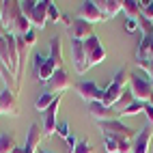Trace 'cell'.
I'll return each mask as SVG.
<instances>
[{
  "mask_svg": "<svg viewBox=\"0 0 153 153\" xmlns=\"http://www.w3.org/2000/svg\"><path fill=\"white\" fill-rule=\"evenodd\" d=\"M99 129L104 131V138H119V140H134L136 134L134 129L123 125L119 119L114 121H106V123H99Z\"/></svg>",
  "mask_w": 153,
  "mask_h": 153,
  "instance_id": "1",
  "label": "cell"
},
{
  "mask_svg": "<svg viewBox=\"0 0 153 153\" xmlns=\"http://www.w3.org/2000/svg\"><path fill=\"white\" fill-rule=\"evenodd\" d=\"M84 52H86V58H88V65L91 67H95V65H99V63H104V60H106V50H104V45H101L97 35L88 37L84 41Z\"/></svg>",
  "mask_w": 153,
  "mask_h": 153,
  "instance_id": "2",
  "label": "cell"
},
{
  "mask_svg": "<svg viewBox=\"0 0 153 153\" xmlns=\"http://www.w3.org/2000/svg\"><path fill=\"white\" fill-rule=\"evenodd\" d=\"M69 88H71V78L65 69H56V74L45 82V93H52V95H63Z\"/></svg>",
  "mask_w": 153,
  "mask_h": 153,
  "instance_id": "3",
  "label": "cell"
},
{
  "mask_svg": "<svg viewBox=\"0 0 153 153\" xmlns=\"http://www.w3.org/2000/svg\"><path fill=\"white\" fill-rule=\"evenodd\" d=\"M71 63H74L78 76H84L86 71L91 69L88 58H86V52H84V43H82V41H74V39H71Z\"/></svg>",
  "mask_w": 153,
  "mask_h": 153,
  "instance_id": "4",
  "label": "cell"
},
{
  "mask_svg": "<svg viewBox=\"0 0 153 153\" xmlns=\"http://www.w3.org/2000/svg\"><path fill=\"white\" fill-rule=\"evenodd\" d=\"M129 91L134 93V99H136V101L147 104L149 95L153 93V86H151L149 80L140 78V76H136V74H131V78H129Z\"/></svg>",
  "mask_w": 153,
  "mask_h": 153,
  "instance_id": "5",
  "label": "cell"
},
{
  "mask_svg": "<svg viewBox=\"0 0 153 153\" xmlns=\"http://www.w3.org/2000/svg\"><path fill=\"white\" fill-rule=\"evenodd\" d=\"M19 17H22V4H19L17 0H4V11H2L0 22L7 28V33L13 30V26H15V22Z\"/></svg>",
  "mask_w": 153,
  "mask_h": 153,
  "instance_id": "6",
  "label": "cell"
},
{
  "mask_svg": "<svg viewBox=\"0 0 153 153\" xmlns=\"http://www.w3.org/2000/svg\"><path fill=\"white\" fill-rule=\"evenodd\" d=\"M60 99H63V95H58L54 104L43 112V121H41V125H43V136H45V138H50V136H54V134H56V127H58L56 114H58V104H60Z\"/></svg>",
  "mask_w": 153,
  "mask_h": 153,
  "instance_id": "7",
  "label": "cell"
},
{
  "mask_svg": "<svg viewBox=\"0 0 153 153\" xmlns=\"http://www.w3.org/2000/svg\"><path fill=\"white\" fill-rule=\"evenodd\" d=\"M78 19H84V22H88V24H101V22H106L104 15H101V11L95 4V0H84V2L80 4Z\"/></svg>",
  "mask_w": 153,
  "mask_h": 153,
  "instance_id": "8",
  "label": "cell"
},
{
  "mask_svg": "<svg viewBox=\"0 0 153 153\" xmlns=\"http://www.w3.org/2000/svg\"><path fill=\"white\" fill-rule=\"evenodd\" d=\"M0 114H7V117H17L19 114L17 95L11 88H7V86L0 91Z\"/></svg>",
  "mask_w": 153,
  "mask_h": 153,
  "instance_id": "9",
  "label": "cell"
},
{
  "mask_svg": "<svg viewBox=\"0 0 153 153\" xmlns=\"http://www.w3.org/2000/svg\"><path fill=\"white\" fill-rule=\"evenodd\" d=\"M151 142H153V127L147 125L136 134L134 140H131V153H149L151 151Z\"/></svg>",
  "mask_w": 153,
  "mask_h": 153,
  "instance_id": "10",
  "label": "cell"
},
{
  "mask_svg": "<svg viewBox=\"0 0 153 153\" xmlns=\"http://www.w3.org/2000/svg\"><path fill=\"white\" fill-rule=\"evenodd\" d=\"M69 35H71V39L74 41H86L88 37H93L95 33H93V24H88V22H84V19H74L71 22V28H69Z\"/></svg>",
  "mask_w": 153,
  "mask_h": 153,
  "instance_id": "11",
  "label": "cell"
},
{
  "mask_svg": "<svg viewBox=\"0 0 153 153\" xmlns=\"http://www.w3.org/2000/svg\"><path fill=\"white\" fill-rule=\"evenodd\" d=\"M88 114L97 119L99 123H106V121H114L119 119V114L112 108H108L106 104H101V101H93V104H88Z\"/></svg>",
  "mask_w": 153,
  "mask_h": 153,
  "instance_id": "12",
  "label": "cell"
},
{
  "mask_svg": "<svg viewBox=\"0 0 153 153\" xmlns=\"http://www.w3.org/2000/svg\"><path fill=\"white\" fill-rule=\"evenodd\" d=\"M43 138V125L41 123H33L28 129V136L24 142V151L26 153H39V142Z\"/></svg>",
  "mask_w": 153,
  "mask_h": 153,
  "instance_id": "13",
  "label": "cell"
},
{
  "mask_svg": "<svg viewBox=\"0 0 153 153\" xmlns=\"http://www.w3.org/2000/svg\"><path fill=\"white\" fill-rule=\"evenodd\" d=\"M76 93L82 97L84 101L93 104V101H101V88L95 82H78L76 84Z\"/></svg>",
  "mask_w": 153,
  "mask_h": 153,
  "instance_id": "14",
  "label": "cell"
},
{
  "mask_svg": "<svg viewBox=\"0 0 153 153\" xmlns=\"http://www.w3.org/2000/svg\"><path fill=\"white\" fill-rule=\"evenodd\" d=\"M35 74H37V80L39 82H48L50 78L56 74V67L50 58H41V54H37V63H35Z\"/></svg>",
  "mask_w": 153,
  "mask_h": 153,
  "instance_id": "15",
  "label": "cell"
},
{
  "mask_svg": "<svg viewBox=\"0 0 153 153\" xmlns=\"http://www.w3.org/2000/svg\"><path fill=\"white\" fill-rule=\"evenodd\" d=\"M97 9L101 11V15H104V19L108 22V19H112L117 13L123 11V0H95Z\"/></svg>",
  "mask_w": 153,
  "mask_h": 153,
  "instance_id": "16",
  "label": "cell"
},
{
  "mask_svg": "<svg viewBox=\"0 0 153 153\" xmlns=\"http://www.w3.org/2000/svg\"><path fill=\"white\" fill-rule=\"evenodd\" d=\"M136 63H153V37L151 35H145L140 39Z\"/></svg>",
  "mask_w": 153,
  "mask_h": 153,
  "instance_id": "17",
  "label": "cell"
},
{
  "mask_svg": "<svg viewBox=\"0 0 153 153\" xmlns=\"http://www.w3.org/2000/svg\"><path fill=\"white\" fill-rule=\"evenodd\" d=\"M123 91H125V88H121V86H117L114 82H110L106 88H101V104H106L108 108H114L117 101L121 99V95H123Z\"/></svg>",
  "mask_w": 153,
  "mask_h": 153,
  "instance_id": "18",
  "label": "cell"
},
{
  "mask_svg": "<svg viewBox=\"0 0 153 153\" xmlns=\"http://www.w3.org/2000/svg\"><path fill=\"white\" fill-rule=\"evenodd\" d=\"M50 60L54 63L56 69H63V43H60L58 37H52V41H50Z\"/></svg>",
  "mask_w": 153,
  "mask_h": 153,
  "instance_id": "19",
  "label": "cell"
},
{
  "mask_svg": "<svg viewBox=\"0 0 153 153\" xmlns=\"http://www.w3.org/2000/svg\"><path fill=\"white\" fill-rule=\"evenodd\" d=\"M45 22H48V0H41V2H37V7H35L33 28L43 30V28H45Z\"/></svg>",
  "mask_w": 153,
  "mask_h": 153,
  "instance_id": "20",
  "label": "cell"
},
{
  "mask_svg": "<svg viewBox=\"0 0 153 153\" xmlns=\"http://www.w3.org/2000/svg\"><path fill=\"white\" fill-rule=\"evenodd\" d=\"M56 97H58V95H52V93H41V95L35 99V110L43 114V112H45L50 106H52L54 101H56Z\"/></svg>",
  "mask_w": 153,
  "mask_h": 153,
  "instance_id": "21",
  "label": "cell"
},
{
  "mask_svg": "<svg viewBox=\"0 0 153 153\" xmlns=\"http://www.w3.org/2000/svg\"><path fill=\"white\" fill-rule=\"evenodd\" d=\"M30 30H33V24H30V19H26V17L22 15V17H19L17 22H15L13 30H11L9 35H15V37H19V39H22V37H26V35L30 33Z\"/></svg>",
  "mask_w": 153,
  "mask_h": 153,
  "instance_id": "22",
  "label": "cell"
},
{
  "mask_svg": "<svg viewBox=\"0 0 153 153\" xmlns=\"http://www.w3.org/2000/svg\"><path fill=\"white\" fill-rule=\"evenodd\" d=\"M134 101H136V99H134V93H131L129 88H125V91H123V95H121V99L117 101V106L112 108V110H114L117 114H121V112H123V110H125L127 106H131Z\"/></svg>",
  "mask_w": 153,
  "mask_h": 153,
  "instance_id": "23",
  "label": "cell"
},
{
  "mask_svg": "<svg viewBox=\"0 0 153 153\" xmlns=\"http://www.w3.org/2000/svg\"><path fill=\"white\" fill-rule=\"evenodd\" d=\"M123 13L127 15V19H138L140 17V2H136V0H123Z\"/></svg>",
  "mask_w": 153,
  "mask_h": 153,
  "instance_id": "24",
  "label": "cell"
},
{
  "mask_svg": "<svg viewBox=\"0 0 153 153\" xmlns=\"http://www.w3.org/2000/svg\"><path fill=\"white\" fill-rule=\"evenodd\" d=\"M17 149V142L13 134H0V153H13Z\"/></svg>",
  "mask_w": 153,
  "mask_h": 153,
  "instance_id": "25",
  "label": "cell"
},
{
  "mask_svg": "<svg viewBox=\"0 0 153 153\" xmlns=\"http://www.w3.org/2000/svg\"><path fill=\"white\" fill-rule=\"evenodd\" d=\"M129 78H131V74H129V71L123 67V69H119L117 74H114V80H112V82H114L117 86H121V88H127V82H129Z\"/></svg>",
  "mask_w": 153,
  "mask_h": 153,
  "instance_id": "26",
  "label": "cell"
},
{
  "mask_svg": "<svg viewBox=\"0 0 153 153\" xmlns=\"http://www.w3.org/2000/svg\"><path fill=\"white\" fill-rule=\"evenodd\" d=\"M22 4V15L26 19H30V24H33V15H35V7H37V0H24Z\"/></svg>",
  "mask_w": 153,
  "mask_h": 153,
  "instance_id": "27",
  "label": "cell"
},
{
  "mask_svg": "<svg viewBox=\"0 0 153 153\" xmlns=\"http://www.w3.org/2000/svg\"><path fill=\"white\" fill-rule=\"evenodd\" d=\"M142 110H145V104H142V101H134V104L127 106L119 117H136V114H142Z\"/></svg>",
  "mask_w": 153,
  "mask_h": 153,
  "instance_id": "28",
  "label": "cell"
},
{
  "mask_svg": "<svg viewBox=\"0 0 153 153\" xmlns=\"http://www.w3.org/2000/svg\"><path fill=\"white\" fill-rule=\"evenodd\" d=\"M48 19L54 22V24H58V19H63V13L58 11V7L52 2V0H48Z\"/></svg>",
  "mask_w": 153,
  "mask_h": 153,
  "instance_id": "29",
  "label": "cell"
},
{
  "mask_svg": "<svg viewBox=\"0 0 153 153\" xmlns=\"http://www.w3.org/2000/svg\"><path fill=\"white\" fill-rule=\"evenodd\" d=\"M69 153H93V147L88 145V140H78L76 147L71 149Z\"/></svg>",
  "mask_w": 153,
  "mask_h": 153,
  "instance_id": "30",
  "label": "cell"
},
{
  "mask_svg": "<svg viewBox=\"0 0 153 153\" xmlns=\"http://www.w3.org/2000/svg\"><path fill=\"white\" fill-rule=\"evenodd\" d=\"M119 138H104V149L106 153H119Z\"/></svg>",
  "mask_w": 153,
  "mask_h": 153,
  "instance_id": "31",
  "label": "cell"
},
{
  "mask_svg": "<svg viewBox=\"0 0 153 153\" xmlns=\"http://www.w3.org/2000/svg\"><path fill=\"white\" fill-rule=\"evenodd\" d=\"M22 39H24V43H26L28 50H33V48L37 45V33H35V30H30V33H28L26 37H22Z\"/></svg>",
  "mask_w": 153,
  "mask_h": 153,
  "instance_id": "32",
  "label": "cell"
},
{
  "mask_svg": "<svg viewBox=\"0 0 153 153\" xmlns=\"http://www.w3.org/2000/svg\"><path fill=\"white\" fill-rule=\"evenodd\" d=\"M56 134H58L60 138L67 140V138H69V125H67V123H60V125L56 127Z\"/></svg>",
  "mask_w": 153,
  "mask_h": 153,
  "instance_id": "33",
  "label": "cell"
},
{
  "mask_svg": "<svg viewBox=\"0 0 153 153\" xmlns=\"http://www.w3.org/2000/svg\"><path fill=\"white\" fill-rule=\"evenodd\" d=\"M140 69H145L147 71V74H149V80H151V82H153V63H136Z\"/></svg>",
  "mask_w": 153,
  "mask_h": 153,
  "instance_id": "34",
  "label": "cell"
},
{
  "mask_svg": "<svg viewBox=\"0 0 153 153\" xmlns=\"http://www.w3.org/2000/svg\"><path fill=\"white\" fill-rule=\"evenodd\" d=\"M136 28H138L136 19H125V30H127V33H136Z\"/></svg>",
  "mask_w": 153,
  "mask_h": 153,
  "instance_id": "35",
  "label": "cell"
},
{
  "mask_svg": "<svg viewBox=\"0 0 153 153\" xmlns=\"http://www.w3.org/2000/svg\"><path fill=\"white\" fill-rule=\"evenodd\" d=\"M142 112H145V117H147V121H149V125L153 127V108H151L149 104H145V110H142Z\"/></svg>",
  "mask_w": 153,
  "mask_h": 153,
  "instance_id": "36",
  "label": "cell"
},
{
  "mask_svg": "<svg viewBox=\"0 0 153 153\" xmlns=\"http://www.w3.org/2000/svg\"><path fill=\"white\" fill-rule=\"evenodd\" d=\"M76 142H78V140H76L74 136H69V138H67V145H69V151H71V149L76 147Z\"/></svg>",
  "mask_w": 153,
  "mask_h": 153,
  "instance_id": "37",
  "label": "cell"
},
{
  "mask_svg": "<svg viewBox=\"0 0 153 153\" xmlns=\"http://www.w3.org/2000/svg\"><path fill=\"white\" fill-rule=\"evenodd\" d=\"M7 35H9V33H7V28L2 26V22H0V39H4Z\"/></svg>",
  "mask_w": 153,
  "mask_h": 153,
  "instance_id": "38",
  "label": "cell"
},
{
  "mask_svg": "<svg viewBox=\"0 0 153 153\" xmlns=\"http://www.w3.org/2000/svg\"><path fill=\"white\" fill-rule=\"evenodd\" d=\"M2 11H4V0H0V17H2Z\"/></svg>",
  "mask_w": 153,
  "mask_h": 153,
  "instance_id": "39",
  "label": "cell"
},
{
  "mask_svg": "<svg viewBox=\"0 0 153 153\" xmlns=\"http://www.w3.org/2000/svg\"><path fill=\"white\" fill-rule=\"evenodd\" d=\"M147 104H149V106H151V108H153V93H151V95H149V99H147Z\"/></svg>",
  "mask_w": 153,
  "mask_h": 153,
  "instance_id": "40",
  "label": "cell"
},
{
  "mask_svg": "<svg viewBox=\"0 0 153 153\" xmlns=\"http://www.w3.org/2000/svg\"><path fill=\"white\" fill-rule=\"evenodd\" d=\"M13 153H26V151H24V149H22V147H17V149H15V151H13Z\"/></svg>",
  "mask_w": 153,
  "mask_h": 153,
  "instance_id": "41",
  "label": "cell"
},
{
  "mask_svg": "<svg viewBox=\"0 0 153 153\" xmlns=\"http://www.w3.org/2000/svg\"><path fill=\"white\" fill-rule=\"evenodd\" d=\"M39 153H50V151H43V149H41V151H39Z\"/></svg>",
  "mask_w": 153,
  "mask_h": 153,
  "instance_id": "42",
  "label": "cell"
},
{
  "mask_svg": "<svg viewBox=\"0 0 153 153\" xmlns=\"http://www.w3.org/2000/svg\"><path fill=\"white\" fill-rule=\"evenodd\" d=\"M151 37H153V35H151Z\"/></svg>",
  "mask_w": 153,
  "mask_h": 153,
  "instance_id": "43",
  "label": "cell"
}]
</instances>
